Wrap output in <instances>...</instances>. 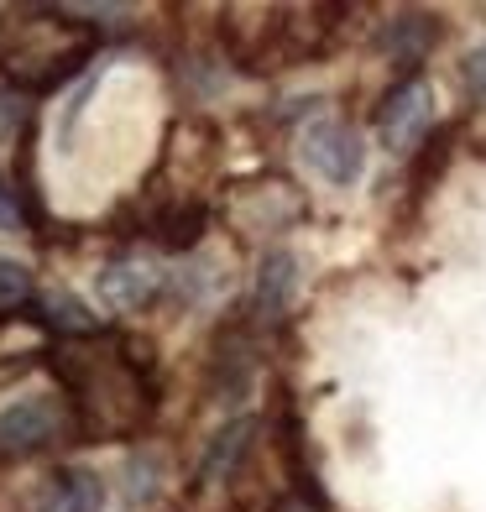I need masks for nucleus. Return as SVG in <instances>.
I'll return each mask as SVG.
<instances>
[{
  "mask_svg": "<svg viewBox=\"0 0 486 512\" xmlns=\"http://www.w3.org/2000/svg\"><path fill=\"white\" fill-rule=\"evenodd\" d=\"M95 89H100V79L89 74V79L74 89V100L63 105V121H58V147H68V142H74V126H79V115H84V105H89V95H95Z\"/></svg>",
  "mask_w": 486,
  "mask_h": 512,
  "instance_id": "14",
  "label": "nucleus"
},
{
  "mask_svg": "<svg viewBox=\"0 0 486 512\" xmlns=\"http://www.w3.org/2000/svg\"><path fill=\"white\" fill-rule=\"evenodd\" d=\"M460 79H466L471 100H481V105H486V48H476L466 63H460Z\"/></svg>",
  "mask_w": 486,
  "mask_h": 512,
  "instance_id": "16",
  "label": "nucleus"
},
{
  "mask_svg": "<svg viewBox=\"0 0 486 512\" xmlns=\"http://www.w3.org/2000/svg\"><path fill=\"white\" fill-rule=\"evenodd\" d=\"M304 162L335 189H351V183L366 173V142L351 121L340 115H319V121L304 126Z\"/></svg>",
  "mask_w": 486,
  "mask_h": 512,
  "instance_id": "2",
  "label": "nucleus"
},
{
  "mask_svg": "<svg viewBox=\"0 0 486 512\" xmlns=\"http://www.w3.org/2000/svg\"><path fill=\"white\" fill-rule=\"evenodd\" d=\"M79 445V424L68 398H53V392H37V398H16L11 408H0V455L6 460H27L42 455L53 445Z\"/></svg>",
  "mask_w": 486,
  "mask_h": 512,
  "instance_id": "1",
  "label": "nucleus"
},
{
  "mask_svg": "<svg viewBox=\"0 0 486 512\" xmlns=\"http://www.w3.org/2000/svg\"><path fill=\"white\" fill-rule=\"evenodd\" d=\"M0 230H27V215H21V199H16V183L0 173Z\"/></svg>",
  "mask_w": 486,
  "mask_h": 512,
  "instance_id": "15",
  "label": "nucleus"
},
{
  "mask_svg": "<svg viewBox=\"0 0 486 512\" xmlns=\"http://www.w3.org/2000/svg\"><path fill=\"white\" fill-rule=\"evenodd\" d=\"M293 293H298V256L283 251V246H272L262 262H257V283H251V314H257V319L288 314Z\"/></svg>",
  "mask_w": 486,
  "mask_h": 512,
  "instance_id": "6",
  "label": "nucleus"
},
{
  "mask_svg": "<svg viewBox=\"0 0 486 512\" xmlns=\"http://www.w3.org/2000/svg\"><path fill=\"white\" fill-rule=\"evenodd\" d=\"M21 319H42L48 330H58V335H68V340H95V335H100V314H89L84 298L63 293V288H53L37 309H27Z\"/></svg>",
  "mask_w": 486,
  "mask_h": 512,
  "instance_id": "10",
  "label": "nucleus"
},
{
  "mask_svg": "<svg viewBox=\"0 0 486 512\" xmlns=\"http://www.w3.org/2000/svg\"><path fill=\"white\" fill-rule=\"evenodd\" d=\"M168 288H173V272H162V267H152V262H136V256L105 262V267L95 272L100 304L115 309V314H142V309H152Z\"/></svg>",
  "mask_w": 486,
  "mask_h": 512,
  "instance_id": "3",
  "label": "nucleus"
},
{
  "mask_svg": "<svg viewBox=\"0 0 486 512\" xmlns=\"http://www.w3.org/2000/svg\"><path fill=\"white\" fill-rule=\"evenodd\" d=\"M105 502H110L105 476L100 471H84V465H68V471L53 476L42 512H105Z\"/></svg>",
  "mask_w": 486,
  "mask_h": 512,
  "instance_id": "8",
  "label": "nucleus"
},
{
  "mask_svg": "<svg viewBox=\"0 0 486 512\" xmlns=\"http://www.w3.org/2000/svg\"><path fill=\"white\" fill-rule=\"evenodd\" d=\"M257 434H262V418H230V424H220L210 439H204L199 450V471H194V486L199 492H215V486H230L241 476V465L251 460V450H257Z\"/></svg>",
  "mask_w": 486,
  "mask_h": 512,
  "instance_id": "4",
  "label": "nucleus"
},
{
  "mask_svg": "<svg viewBox=\"0 0 486 512\" xmlns=\"http://www.w3.org/2000/svg\"><path fill=\"white\" fill-rule=\"evenodd\" d=\"M152 492H157V460L152 455H136L126 465V497L131 502H152Z\"/></svg>",
  "mask_w": 486,
  "mask_h": 512,
  "instance_id": "13",
  "label": "nucleus"
},
{
  "mask_svg": "<svg viewBox=\"0 0 486 512\" xmlns=\"http://www.w3.org/2000/svg\"><path fill=\"white\" fill-rule=\"evenodd\" d=\"M429 115H434V89L413 74V79H403L392 95L382 100V115H377V131H382V142L392 147V152H419V142H424V131H429Z\"/></svg>",
  "mask_w": 486,
  "mask_h": 512,
  "instance_id": "5",
  "label": "nucleus"
},
{
  "mask_svg": "<svg viewBox=\"0 0 486 512\" xmlns=\"http://www.w3.org/2000/svg\"><path fill=\"white\" fill-rule=\"evenodd\" d=\"M204 230H210V204L204 199H173L162 204L157 215L147 220V236L162 246V251H194L204 241Z\"/></svg>",
  "mask_w": 486,
  "mask_h": 512,
  "instance_id": "7",
  "label": "nucleus"
},
{
  "mask_svg": "<svg viewBox=\"0 0 486 512\" xmlns=\"http://www.w3.org/2000/svg\"><path fill=\"white\" fill-rule=\"evenodd\" d=\"M37 293V277L27 262H16V256H0V314H16L27 309Z\"/></svg>",
  "mask_w": 486,
  "mask_h": 512,
  "instance_id": "12",
  "label": "nucleus"
},
{
  "mask_svg": "<svg viewBox=\"0 0 486 512\" xmlns=\"http://www.w3.org/2000/svg\"><path fill=\"white\" fill-rule=\"evenodd\" d=\"M434 42H439V21L429 11H403V16H392L387 27H382L377 48L387 58H398V63H419Z\"/></svg>",
  "mask_w": 486,
  "mask_h": 512,
  "instance_id": "9",
  "label": "nucleus"
},
{
  "mask_svg": "<svg viewBox=\"0 0 486 512\" xmlns=\"http://www.w3.org/2000/svg\"><path fill=\"white\" fill-rule=\"evenodd\" d=\"M32 126H37V105H32V95L0 79V147L21 142V136H27Z\"/></svg>",
  "mask_w": 486,
  "mask_h": 512,
  "instance_id": "11",
  "label": "nucleus"
}]
</instances>
